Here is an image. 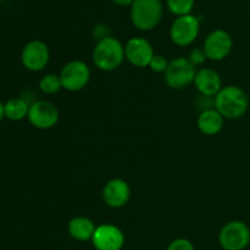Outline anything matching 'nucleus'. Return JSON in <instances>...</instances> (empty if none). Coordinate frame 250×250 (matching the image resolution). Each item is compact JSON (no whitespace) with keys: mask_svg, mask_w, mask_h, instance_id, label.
I'll return each instance as SVG.
<instances>
[{"mask_svg":"<svg viewBox=\"0 0 250 250\" xmlns=\"http://www.w3.org/2000/svg\"><path fill=\"white\" fill-rule=\"evenodd\" d=\"M214 106L225 120H237L249 109V98L238 85H224L214 98Z\"/></svg>","mask_w":250,"mask_h":250,"instance_id":"nucleus-1","label":"nucleus"},{"mask_svg":"<svg viewBox=\"0 0 250 250\" xmlns=\"http://www.w3.org/2000/svg\"><path fill=\"white\" fill-rule=\"evenodd\" d=\"M125 59V45L119 39L111 36L99 39L92 53V60L95 67L104 72L119 68Z\"/></svg>","mask_w":250,"mask_h":250,"instance_id":"nucleus-2","label":"nucleus"},{"mask_svg":"<svg viewBox=\"0 0 250 250\" xmlns=\"http://www.w3.org/2000/svg\"><path fill=\"white\" fill-rule=\"evenodd\" d=\"M164 5L161 0H133L131 21L139 31H151L161 22Z\"/></svg>","mask_w":250,"mask_h":250,"instance_id":"nucleus-3","label":"nucleus"},{"mask_svg":"<svg viewBox=\"0 0 250 250\" xmlns=\"http://www.w3.org/2000/svg\"><path fill=\"white\" fill-rule=\"evenodd\" d=\"M219 243L224 250H244L250 244V229L246 222L233 220L222 226Z\"/></svg>","mask_w":250,"mask_h":250,"instance_id":"nucleus-4","label":"nucleus"},{"mask_svg":"<svg viewBox=\"0 0 250 250\" xmlns=\"http://www.w3.org/2000/svg\"><path fill=\"white\" fill-rule=\"evenodd\" d=\"M197 67L188 60V58H176L170 61L165 71V82L172 89H183L194 83Z\"/></svg>","mask_w":250,"mask_h":250,"instance_id":"nucleus-5","label":"nucleus"},{"mask_svg":"<svg viewBox=\"0 0 250 250\" xmlns=\"http://www.w3.org/2000/svg\"><path fill=\"white\" fill-rule=\"evenodd\" d=\"M59 76H60L62 89L67 92H80L84 89L89 83L90 68L84 61L72 60L63 65Z\"/></svg>","mask_w":250,"mask_h":250,"instance_id":"nucleus-6","label":"nucleus"},{"mask_svg":"<svg viewBox=\"0 0 250 250\" xmlns=\"http://www.w3.org/2000/svg\"><path fill=\"white\" fill-rule=\"evenodd\" d=\"M200 22L194 15L176 17L170 28V38L178 46H188L199 36Z\"/></svg>","mask_w":250,"mask_h":250,"instance_id":"nucleus-7","label":"nucleus"},{"mask_svg":"<svg viewBox=\"0 0 250 250\" xmlns=\"http://www.w3.org/2000/svg\"><path fill=\"white\" fill-rule=\"evenodd\" d=\"M233 49V39L225 29H215L210 32L204 41L203 50L209 60L221 61L231 54Z\"/></svg>","mask_w":250,"mask_h":250,"instance_id":"nucleus-8","label":"nucleus"},{"mask_svg":"<svg viewBox=\"0 0 250 250\" xmlns=\"http://www.w3.org/2000/svg\"><path fill=\"white\" fill-rule=\"evenodd\" d=\"M59 110L53 103L48 100H37L29 106L28 119L29 124L38 129H50L59 122Z\"/></svg>","mask_w":250,"mask_h":250,"instance_id":"nucleus-9","label":"nucleus"},{"mask_svg":"<svg viewBox=\"0 0 250 250\" xmlns=\"http://www.w3.org/2000/svg\"><path fill=\"white\" fill-rule=\"evenodd\" d=\"M49 60H50V50L43 41L34 39L28 42L22 50V65L32 72L43 71L48 66Z\"/></svg>","mask_w":250,"mask_h":250,"instance_id":"nucleus-10","label":"nucleus"},{"mask_svg":"<svg viewBox=\"0 0 250 250\" xmlns=\"http://www.w3.org/2000/svg\"><path fill=\"white\" fill-rule=\"evenodd\" d=\"M90 242L97 250H121L126 238L120 227L111 224H103L97 226Z\"/></svg>","mask_w":250,"mask_h":250,"instance_id":"nucleus-11","label":"nucleus"},{"mask_svg":"<svg viewBox=\"0 0 250 250\" xmlns=\"http://www.w3.org/2000/svg\"><path fill=\"white\" fill-rule=\"evenodd\" d=\"M125 55H126V60L134 67L144 68L149 67V63L155 53L148 39L143 37H133L128 39L125 45Z\"/></svg>","mask_w":250,"mask_h":250,"instance_id":"nucleus-12","label":"nucleus"},{"mask_svg":"<svg viewBox=\"0 0 250 250\" xmlns=\"http://www.w3.org/2000/svg\"><path fill=\"white\" fill-rule=\"evenodd\" d=\"M102 198L106 207L120 209L131 199V187L122 178H112L103 187Z\"/></svg>","mask_w":250,"mask_h":250,"instance_id":"nucleus-13","label":"nucleus"},{"mask_svg":"<svg viewBox=\"0 0 250 250\" xmlns=\"http://www.w3.org/2000/svg\"><path fill=\"white\" fill-rule=\"evenodd\" d=\"M194 85L198 92L202 94V97H216L217 93L221 90L222 80L219 72H216L212 68H200L197 71V75L194 78Z\"/></svg>","mask_w":250,"mask_h":250,"instance_id":"nucleus-14","label":"nucleus"},{"mask_svg":"<svg viewBox=\"0 0 250 250\" xmlns=\"http://www.w3.org/2000/svg\"><path fill=\"white\" fill-rule=\"evenodd\" d=\"M225 119L215 107L203 110L197 120L198 129L204 136H216L222 131Z\"/></svg>","mask_w":250,"mask_h":250,"instance_id":"nucleus-15","label":"nucleus"},{"mask_svg":"<svg viewBox=\"0 0 250 250\" xmlns=\"http://www.w3.org/2000/svg\"><path fill=\"white\" fill-rule=\"evenodd\" d=\"M97 226L90 219L85 216H76L68 221V234L77 242L92 241Z\"/></svg>","mask_w":250,"mask_h":250,"instance_id":"nucleus-16","label":"nucleus"},{"mask_svg":"<svg viewBox=\"0 0 250 250\" xmlns=\"http://www.w3.org/2000/svg\"><path fill=\"white\" fill-rule=\"evenodd\" d=\"M31 105L22 98H12L4 104L5 117L11 121H21L28 116Z\"/></svg>","mask_w":250,"mask_h":250,"instance_id":"nucleus-17","label":"nucleus"},{"mask_svg":"<svg viewBox=\"0 0 250 250\" xmlns=\"http://www.w3.org/2000/svg\"><path fill=\"white\" fill-rule=\"evenodd\" d=\"M39 89L44 94H55L62 89L60 76L55 73H48L39 80Z\"/></svg>","mask_w":250,"mask_h":250,"instance_id":"nucleus-18","label":"nucleus"},{"mask_svg":"<svg viewBox=\"0 0 250 250\" xmlns=\"http://www.w3.org/2000/svg\"><path fill=\"white\" fill-rule=\"evenodd\" d=\"M166 4L171 14L180 17L190 15L192 10L194 9L195 0H166Z\"/></svg>","mask_w":250,"mask_h":250,"instance_id":"nucleus-19","label":"nucleus"},{"mask_svg":"<svg viewBox=\"0 0 250 250\" xmlns=\"http://www.w3.org/2000/svg\"><path fill=\"white\" fill-rule=\"evenodd\" d=\"M167 59L161 54H155L154 58L151 59L150 63H149V68L155 73H165V71L167 70Z\"/></svg>","mask_w":250,"mask_h":250,"instance_id":"nucleus-20","label":"nucleus"},{"mask_svg":"<svg viewBox=\"0 0 250 250\" xmlns=\"http://www.w3.org/2000/svg\"><path fill=\"white\" fill-rule=\"evenodd\" d=\"M166 250H195L194 244L187 238H177L173 239L167 246Z\"/></svg>","mask_w":250,"mask_h":250,"instance_id":"nucleus-21","label":"nucleus"},{"mask_svg":"<svg viewBox=\"0 0 250 250\" xmlns=\"http://www.w3.org/2000/svg\"><path fill=\"white\" fill-rule=\"evenodd\" d=\"M188 60L197 67V66L203 65V63L208 60V58L207 55H205L203 48H195L190 50L189 55H188Z\"/></svg>","mask_w":250,"mask_h":250,"instance_id":"nucleus-22","label":"nucleus"},{"mask_svg":"<svg viewBox=\"0 0 250 250\" xmlns=\"http://www.w3.org/2000/svg\"><path fill=\"white\" fill-rule=\"evenodd\" d=\"M119 6H131L133 0H112Z\"/></svg>","mask_w":250,"mask_h":250,"instance_id":"nucleus-23","label":"nucleus"},{"mask_svg":"<svg viewBox=\"0 0 250 250\" xmlns=\"http://www.w3.org/2000/svg\"><path fill=\"white\" fill-rule=\"evenodd\" d=\"M5 117V112H4V104L0 102V122L2 121V119Z\"/></svg>","mask_w":250,"mask_h":250,"instance_id":"nucleus-24","label":"nucleus"},{"mask_svg":"<svg viewBox=\"0 0 250 250\" xmlns=\"http://www.w3.org/2000/svg\"><path fill=\"white\" fill-rule=\"evenodd\" d=\"M0 1H2V0H0Z\"/></svg>","mask_w":250,"mask_h":250,"instance_id":"nucleus-25","label":"nucleus"},{"mask_svg":"<svg viewBox=\"0 0 250 250\" xmlns=\"http://www.w3.org/2000/svg\"><path fill=\"white\" fill-rule=\"evenodd\" d=\"M249 229H250V226H249Z\"/></svg>","mask_w":250,"mask_h":250,"instance_id":"nucleus-26","label":"nucleus"}]
</instances>
